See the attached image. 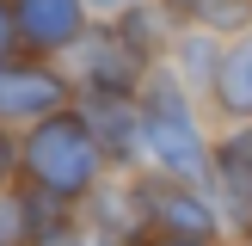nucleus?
<instances>
[{
	"label": "nucleus",
	"instance_id": "nucleus-12",
	"mask_svg": "<svg viewBox=\"0 0 252 246\" xmlns=\"http://www.w3.org/2000/svg\"><path fill=\"white\" fill-rule=\"evenodd\" d=\"M25 246H93V240H86V234H74L68 221H62V228H49V234H37V240H25Z\"/></svg>",
	"mask_w": 252,
	"mask_h": 246
},
{
	"label": "nucleus",
	"instance_id": "nucleus-13",
	"mask_svg": "<svg viewBox=\"0 0 252 246\" xmlns=\"http://www.w3.org/2000/svg\"><path fill=\"white\" fill-rule=\"evenodd\" d=\"M12 43H19V31H12V6L0 0V62H12Z\"/></svg>",
	"mask_w": 252,
	"mask_h": 246
},
{
	"label": "nucleus",
	"instance_id": "nucleus-1",
	"mask_svg": "<svg viewBox=\"0 0 252 246\" xmlns=\"http://www.w3.org/2000/svg\"><path fill=\"white\" fill-rule=\"evenodd\" d=\"M19 166H25V184L31 191L56 197V203H74V197H86L98 184L105 154H98L93 129L80 123V111H56V117L31 123V135L19 148Z\"/></svg>",
	"mask_w": 252,
	"mask_h": 246
},
{
	"label": "nucleus",
	"instance_id": "nucleus-5",
	"mask_svg": "<svg viewBox=\"0 0 252 246\" xmlns=\"http://www.w3.org/2000/svg\"><path fill=\"white\" fill-rule=\"evenodd\" d=\"M80 123L93 129L98 154H105V160H117V166L142 154V117H135V105H129V98H117V92H86Z\"/></svg>",
	"mask_w": 252,
	"mask_h": 246
},
{
	"label": "nucleus",
	"instance_id": "nucleus-6",
	"mask_svg": "<svg viewBox=\"0 0 252 246\" xmlns=\"http://www.w3.org/2000/svg\"><path fill=\"white\" fill-rule=\"evenodd\" d=\"M80 74H86V92H117V98H129L135 80H142V56H135L123 37H86Z\"/></svg>",
	"mask_w": 252,
	"mask_h": 246
},
{
	"label": "nucleus",
	"instance_id": "nucleus-3",
	"mask_svg": "<svg viewBox=\"0 0 252 246\" xmlns=\"http://www.w3.org/2000/svg\"><path fill=\"white\" fill-rule=\"evenodd\" d=\"M135 209H142V221H154L160 234H179V240H216L221 215L216 203H203L197 191H185V184H135Z\"/></svg>",
	"mask_w": 252,
	"mask_h": 246
},
{
	"label": "nucleus",
	"instance_id": "nucleus-4",
	"mask_svg": "<svg viewBox=\"0 0 252 246\" xmlns=\"http://www.w3.org/2000/svg\"><path fill=\"white\" fill-rule=\"evenodd\" d=\"M68 105V80L56 68H37V62H0V117H56Z\"/></svg>",
	"mask_w": 252,
	"mask_h": 246
},
{
	"label": "nucleus",
	"instance_id": "nucleus-7",
	"mask_svg": "<svg viewBox=\"0 0 252 246\" xmlns=\"http://www.w3.org/2000/svg\"><path fill=\"white\" fill-rule=\"evenodd\" d=\"M12 31L31 49H62L80 37V0H19L12 6Z\"/></svg>",
	"mask_w": 252,
	"mask_h": 246
},
{
	"label": "nucleus",
	"instance_id": "nucleus-10",
	"mask_svg": "<svg viewBox=\"0 0 252 246\" xmlns=\"http://www.w3.org/2000/svg\"><path fill=\"white\" fill-rule=\"evenodd\" d=\"M172 6L197 12L203 25H216V31H234V25H246V0H172Z\"/></svg>",
	"mask_w": 252,
	"mask_h": 246
},
{
	"label": "nucleus",
	"instance_id": "nucleus-11",
	"mask_svg": "<svg viewBox=\"0 0 252 246\" xmlns=\"http://www.w3.org/2000/svg\"><path fill=\"white\" fill-rule=\"evenodd\" d=\"M31 234H25V209L19 197H0V246H25Z\"/></svg>",
	"mask_w": 252,
	"mask_h": 246
},
{
	"label": "nucleus",
	"instance_id": "nucleus-2",
	"mask_svg": "<svg viewBox=\"0 0 252 246\" xmlns=\"http://www.w3.org/2000/svg\"><path fill=\"white\" fill-rule=\"evenodd\" d=\"M135 117H142V148L160 160V179H197V172H209V148H203L197 117H191V105H185V92L172 80L148 86Z\"/></svg>",
	"mask_w": 252,
	"mask_h": 246
},
{
	"label": "nucleus",
	"instance_id": "nucleus-8",
	"mask_svg": "<svg viewBox=\"0 0 252 246\" xmlns=\"http://www.w3.org/2000/svg\"><path fill=\"white\" fill-rule=\"evenodd\" d=\"M216 184H221V209L252 221V129H234L216 148Z\"/></svg>",
	"mask_w": 252,
	"mask_h": 246
},
{
	"label": "nucleus",
	"instance_id": "nucleus-17",
	"mask_svg": "<svg viewBox=\"0 0 252 246\" xmlns=\"http://www.w3.org/2000/svg\"><path fill=\"white\" fill-rule=\"evenodd\" d=\"M246 240H252V221H246Z\"/></svg>",
	"mask_w": 252,
	"mask_h": 246
},
{
	"label": "nucleus",
	"instance_id": "nucleus-9",
	"mask_svg": "<svg viewBox=\"0 0 252 246\" xmlns=\"http://www.w3.org/2000/svg\"><path fill=\"white\" fill-rule=\"evenodd\" d=\"M209 86H216V105L228 111V117H240V123L252 117V37H240V43L216 62V80Z\"/></svg>",
	"mask_w": 252,
	"mask_h": 246
},
{
	"label": "nucleus",
	"instance_id": "nucleus-15",
	"mask_svg": "<svg viewBox=\"0 0 252 246\" xmlns=\"http://www.w3.org/2000/svg\"><path fill=\"white\" fill-rule=\"evenodd\" d=\"M142 246H209V240H179V234H154V240H142Z\"/></svg>",
	"mask_w": 252,
	"mask_h": 246
},
{
	"label": "nucleus",
	"instance_id": "nucleus-14",
	"mask_svg": "<svg viewBox=\"0 0 252 246\" xmlns=\"http://www.w3.org/2000/svg\"><path fill=\"white\" fill-rule=\"evenodd\" d=\"M12 166H19V148H12V135H6V129H0V184H6V179H12Z\"/></svg>",
	"mask_w": 252,
	"mask_h": 246
},
{
	"label": "nucleus",
	"instance_id": "nucleus-16",
	"mask_svg": "<svg viewBox=\"0 0 252 246\" xmlns=\"http://www.w3.org/2000/svg\"><path fill=\"white\" fill-rule=\"evenodd\" d=\"M93 6H111V12H129V0H93Z\"/></svg>",
	"mask_w": 252,
	"mask_h": 246
}]
</instances>
